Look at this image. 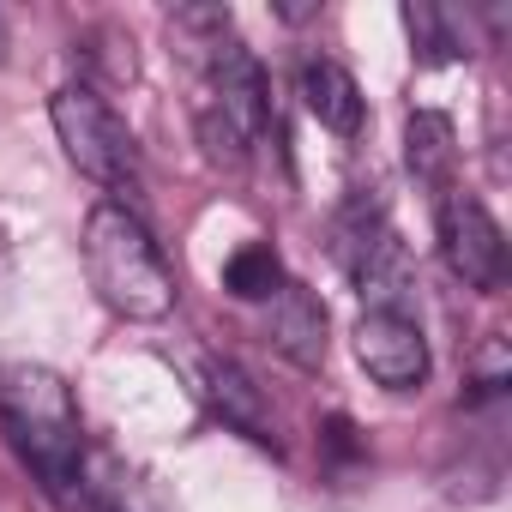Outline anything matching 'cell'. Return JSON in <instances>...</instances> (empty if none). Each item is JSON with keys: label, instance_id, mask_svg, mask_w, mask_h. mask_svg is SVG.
Wrapping results in <instances>:
<instances>
[{"label": "cell", "instance_id": "cell-1", "mask_svg": "<svg viewBox=\"0 0 512 512\" xmlns=\"http://www.w3.org/2000/svg\"><path fill=\"white\" fill-rule=\"evenodd\" d=\"M169 31L193 67V127H199L211 163L241 169L272 133V97H266L260 61L247 55V43L235 37L223 7H181L169 19Z\"/></svg>", "mask_w": 512, "mask_h": 512}, {"label": "cell", "instance_id": "cell-2", "mask_svg": "<svg viewBox=\"0 0 512 512\" xmlns=\"http://www.w3.org/2000/svg\"><path fill=\"white\" fill-rule=\"evenodd\" d=\"M0 428L49 494H73L85 482V422L73 386L55 368L43 362L0 368Z\"/></svg>", "mask_w": 512, "mask_h": 512}, {"label": "cell", "instance_id": "cell-3", "mask_svg": "<svg viewBox=\"0 0 512 512\" xmlns=\"http://www.w3.org/2000/svg\"><path fill=\"white\" fill-rule=\"evenodd\" d=\"M85 278L121 320H163L175 308V272L151 241L145 217L121 199L91 205L85 217Z\"/></svg>", "mask_w": 512, "mask_h": 512}, {"label": "cell", "instance_id": "cell-4", "mask_svg": "<svg viewBox=\"0 0 512 512\" xmlns=\"http://www.w3.org/2000/svg\"><path fill=\"white\" fill-rule=\"evenodd\" d=\"M49 121L79 175H91L109 193H139V139L91 85H61L49 103Z\"/></svg>", "mask_w": 512, "mask_h": 512}, {"label": "cell", "instance_id": "cell-5", "mask_svg": "<svg viewBox=\"0 0 512 512\" xmlns=\"http://www.w3.org/2000/svg\"><path fill=\"white\" fill-rule=\"evenodd\" d=\"M434 223H440V253H446L452 278H464V290L494 296L506 284V235L488 217V205L470 199V193H458V187H446Z\"/></svg>", "mask_w": 512, "mask_h": 512}, {"label": "cell", "instance_id": "cell-6", "mask_svg": "<svg viewBox=\"0 0 512 512\" xmlns=\"http://www.w3.org/2000/svg\"><path fill=\"white\" fill-rule=\"evenodd\" d=\"M356 362L368 368L374 386L386 392H410L428 380V338L410 314L398 308H368L356 320Z\"/></svg>", "mask_w": 512, "mask_h": 512}, {"label": "cell", "instance_id": "cell-7", "mask_svg": "<svg viewBox=\"0 0 512 512\" xmlns=\"http://www.w3.org/2000/svg\"><path fill=\"white\" fill-rule=\"evenodd\" d=\"M199 392H205V404L235 428V434H247V440H260V446H278V422H272V404H266V392L253 386L235 362H223V356H205L199 362Z\"/></svg>", "mask_w": 512, "mask_h": 512}, {"label": "cell", "instance_id": "cell-8", "mask_svg": "<svg viewBox=\"0 0 512 512\" xmlns=\"http://www.w3.org/2000/svg\"><path fill=\"white\" fill-rule=\"evenodd\" d=\"M266 338L296 368H320L326 362V308H320V296L284 278V290L266 302Z\"/></svg>", "mask_w": 512, "mask_h": 512}, {"label": "cell", "instance_id": "cell-9", "mask_svg": "<svg viewBox=\"0 0 512 512\" xmlns=\"http://www.w3.org/2000/svg\"><path fill=\"white\" fill-rule=\"evenodd\" d=\"M296 85H302L308 115H314L326 133H338V139H356V133H362V115H368L362 85H356L338 61H326V55H320V61H302Z\"/></svg>", "mask_w": 512, "mask_h": 512}, {"label": "cell", "instance_id": "cell-10", "mask_svg": "<svg viewBox=\"0 0 512 512\" xmlns=\"http://www.w3.org/2000/svg\"><path fill=\"white\" fill-rule=\"evenodd\" d=\"M85 500H91V512H169V500L157 494V482L145 476V470H133V464H121V458H97V464H85Z\"/></svg>", "mask_w": 512, "mask_h": 512}, {"label": "cell", "instance_id": "cell-11", "mask_svg": "<svg viewBox=\"0 0 512 512\" xmlns=\"http://www.w3.org/2000/svg\"><path fill=\"white\" fill-rule=\"evenodd\" d=\"M223 290H229L235 302H272V296L284 290V266H278L272 241H247V247H235L229 260H223Z\"/></svg>", "mask_w": 512, "mask_h": 512}, {"label": "cell", "instance_id": "cell-12", "mask_svg": "<svg viewBox=\"0 0 512 512\" xmlns=\"http://www.w3.org/2000/svg\"><path fill=\"white\" fill-rule=\"evenodd\" d=\"M452 157H458V151H452V127H446V115H416V121H410V169L446 193Z\"/></svg>", "mask_w": 512, "mask_h": 512}, {"label": "cell", "instance_id": "cell-13", "mask_svg": "<svg viewBox=\"0 0 512 512\" xmlns=\"http://www.w3.org/2000/svg\"><path fill=\"white\" fill-rule=\"evenodd\" d=\"M0 49H7V25H0Z\"/></svg>", "mask_w": 512, "mask_h": 512}]
</instances>
